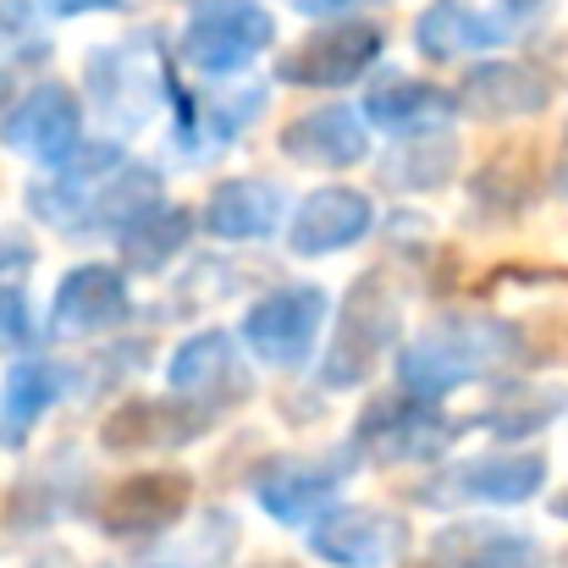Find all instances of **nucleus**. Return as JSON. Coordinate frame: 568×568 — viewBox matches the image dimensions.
<instances>
[{
    "label": "nucleus",
    "instance_id": "f257e3e1",
    "mask_svg": "<svg viewBox=\"0 0 568 568\" xmlns=\"http://www.w3.org/2000/svg\"><path fill=\"white\" fill-rule=\"evenodd\" d=\"M519 359V337L503 321H447L397 354V386L414 403H442L464 381H480Z\"/></svg>",
    "mask_w": 568,
    "mask_h": 568
},
{
    "label": "nucleus",
    "instance_id": "f03ea898",
    "mask_svg": "<svg viewBox=\"0 0 568 568\" xmlns=\"http://www.w3.org/2000/svg\"><path fill=\"white\" fill-rule=\"evenodd\" d=\"M392 337H397V298L381 287V271H371V276H359V282L348 287V298H343V310H337V337H332V348H326L321 381H326L332 392H348V386L371 381V371L381 365V354L392 348Z\"/></svg>",
    "mask_w": 568,
    "mask_h": 568
},
{
    "label": "nucleus",
    "instance_id": "7ed1b4c3",
    "mask_svg": "<svg viewBox=\"0 0 568 568\" xmlns=\"http://www.w3.org/2000/svg\"><path fill=\"white\" fill-rule=\"evenodd\" d=\"M271 39H276V17L260 0H204L183 28V55L193 72L226 78L248 67L260 50H271Z\"/></svg>",
    "mask_w": 568,
    "mask_h": 568
},
{
    "label": "nucleus",
    "instance_id": "20e7f679",
    "mask_svg": "<svg viewBox=\"0 0 568 568\" xmlns=\"http://www.w3.org/2000/svg\"><path fill=\"white\" fill-rule=\"evenodd\" d=\"M326 310L332 298L310 282H293V287H276L265 293L248 321H243V343L254 348V359L276 365V371H298L310 354H315V337L326 326Z\"/></svg>",
    "mask_w": 568,
    "mask_h": 568
},
{
    "label": "nucleus",
    "instance_id": "39448f33",
    "mask_svg": "<svg viewBox=\"0 0 568 568\" xmlns=\"http://www.w3.org/2000/svg\"><path fill=\"white\" fill-rule=\"evenodd\" d=\"M547 486V458L541 453H491L475 464H453L436 480L419 486V503L453 508V503H486V508H519Z\"/></svg>",
    "mask_w": 568,
    "mask_h": 568
},
{
    "label": "nucleus",
    "instance_id": "423d86ee",
    "mask_svg": "<svg viewBox=\"0 0 568 568\" xmlns=\"http://www.w3.org/2000/svg\"><path fill=\"white\" fill-rule=\"evenodd\" d=\"M348 475L354 458H271L254 475V497L276 525H310L337 503Z\"/></svg>",
    "mask_w": 568,
    "mask_h": 568
},
{
    "label": "nucleus",
    "instance_id": "0eeeda50",
    "mask_svg": "<svg viewBox=\"0 0 568 568\" xmlns=\"http://www.w3.org/2000/svg\"><path fill=\"white\" fill-rule=\"evenodd\" d=\"M458 436L453 419H442L436 403H414V397H381L365 408L354 447L348 453H371L386 464H408V458H436L447 453V442Z\"/></svg>",
    "mask_w": 568,
    "mask_h": 568
},
{
    "label": "nucleus",
    "instance_id": "6e6552de",
    "mask_svg": "<svg viewBox=\"0 0 568 568\" xmlns=\"http://www.w3.org/2000/svg\"><path fill=\"white\" fill-rule=\"evenodd\" d=\"M381 50H386V33L376 22H337V28L304 39L293 55H282L276 78L293 83V89H343L376 61Z\"/></svg>",
    "mask_w": 568,
    "mask_h": 568
},
{
    "label": "nucleus",
    "instance_id": "1a4fd4ad",
    "mask_svg": "<svg viewBox=\"0 0 568 568\" xmlns=\"http://www.w3.org/2000/svg\"><path fill=\"white\" fill-rule=\"evenodd\" d=\"M0 139H6L17 155H33L39 166H67V161L83 150V111H78L72 89L44 83V89H33V94L0 122Z\"/></svg>",
    "mask_w": 568,
    "mask_h": 568
},
{
    "label": "nucleus",
    "instance_id": "9d476101",
    "mask_svg": "<svg viewBox=\"0 0 568 568\" xmlns=\"http://www.w3.org/2000/svg\"><path fill=\"white\" fill-rule=\"evenodd\" d=\"M193 497V480L183 469H155V475H133L122 480L111 497H105V514L100 525L122 541H144V536H161L183 519Z\"/></svg>",
    "mask_w": 568,
    "mask_h": 568
},
{
    "label": "nucleus",
    "instance_id": "9b49d317",
    "mask_svg": "<svg viewBox=\"0 0 568 568\" xmlns=\"http://www.w3.org/2000/svg\"><path fill=\"white\" fill-rule=\"evenodd\" d=\"M371 226H376V204H371L359 189H315L298 210H293L287 243H293V254L321 260V254L354 248Z\"/></svg>",
    "mask_w": 568,
    "mask_h": 568
},
{
    "label": "nucleus",
    "instance_id": "f8f14e48",
    "mask_svg": "<svg viewBox=\"0 0 568 568\" xmlns=\"http://www.w3.org/2000/svg\"><path fill=\"white\" fill-rule=\"evenodd\" d=\"M128 276L116 265H78L61 276L55 304H50V332L55 337H89L116 321H128Z\"/></svg>",
    "mask_w": 568,
    "mask_h": 568
},
{
    "label": "nucleus",
    "instance_id": "ddd939ff",
    "mask_svg": "<svg viewBox=\"0 0 568 568\" xmlns=\"http://www.w3.org/2000/svg\"><path fill=\"white\" fill-rule=\"evenodd\" d=\"M403 541H408L403 519L397 514H381V508H337L310 536L315 558H326V564H337V568H381L386 558H397Z\"/></svg>",
    "mask_w": 568,
    "mask_h": 568
},
{
    "label": "nucleus",
    "instance_id": "4468645a",
    "mask_svg": "<svg viewBox=\"0 0 568 568\" xmlns=\"http://www.w3.org/2000/svg\"><path fill=\"white\" fill-rule=\"evenodd\" d=\"M166 381H172L178 397H193V403L210 408V414H215L221 403H232V397L248 392L243 359H237V343H232L226 332H199V337H189V343L172 354Z\"/></svg>",
    "mask_w": 568,
    "mask_h": 568
},
{
    "label": "nucleus",
    "instance_id": "2eb2a0df",
    "mask_svg": "<svg viewBox=\"0 0 568 568\" xmlns=\"http://www.w3.org/2000/svg\"><path fill=\"white\" fill-rule=\"evenodd\" d=\"M282 155L298 161V166H321V172H348L371 155V139H365V122L359 111L348 105H321L298 122L282 128Z\"/></svg>",
    "mask_w": 568,
    "mask_h": 568
},
{
    "label": "nucleus",
    "instance_id": "dca6fc26",
    "mask_svg": "<svg viewBox=\"0 0 568 568\" xmlns=\"http://www.w3.org/2000/svg\"><path fill=\"white\" fill-rule=\"evenodd\" d=\"M210 408H199V403H122L111 419H105V430H100V442L111 447V453H155V447H183L193 436H204L210 430Z\"/></svg>",
    "mask_w": 568,
    "mask_h": 568
},
{
    "label": "nucleus",
    "instance_id": "f3484780",
    "mask_svg": "<svg viewBox=\"0 0 568 568\" xmlns=\"http://www.w3.org/2000/svg\"><path fill=\"white\" fill-rule=\"evenodd\" d=\"M166 72H155L150 55H133V39L116 50H94L89 61V89L100 94V111L122 128H139L155 111V89Z\"/></svg>",
    "mask_w": 568,
    "mask_h": 568
},
{
    "label": "nucleus",
    "instance_id": "a211bd4d",
    "mask_svg": "<svg viewBox=\"0 0 568 568\" xmlns=\"http://www.w3.org/2000/svg\"><path fill=\"white\" fill-rule=\"evenodd\" d=\"M552 100L547 72H536L530 61H480L464 78V111L486 116V122H514V116H536Z\"/></svg>",
    "mask_w": 568,
    "mask_h": 568
},
{
    "label": "nucleus",
    "instance_id": "6ab92c4d",
    "mask_svg": "<svg viewBox=\"0 0 568 568\" xmlns=\"http://www.w3.org/2000/svg\"><path fill=\"white\" fill-rule=\"evenodd\" d=\"M508 39V28L486 11H475L469 0H430L414 22V44L430 61H458V55H480L497 50Z\"/></svg>",
    "mask_w": 568,
    "mask_h": 568
},
{
    "label": "nucleus",
    "instance_id": "aec40b11",
    "mask_svg": "<svg viewBox=\"0 0 568 568\" xmlns=\"http://www.w3.org/2000/svg\"><path fill=\"white\" fill-rule=\"evenodd\" d=\"M282 193L265 178H237V183H221L204 204V232L221 237V243H260L282 226Z\"/></svg>",
    "mask_w": 568,
    "mask_h": 568
},
{
    "label": "nucleus",
    "instance_id": "412c9836",
    "mask_svg": "<svg viewBox=\"0 0 568 568\" xmlns=\"http://www.w3.org/2000/svg\"><path fill=\"white\" fill-rule=\"evenodd\" d=\"M453 111H458V100L436 83H419V78H381L365 100V116L386 133H403V139L442 133L453 122Z\"/></svg>",
    "mask_w": 568,
    "mask_h": 568
},
{
    "label": "nucleus",
    "instance_id": "4be33fe9",
    "mask_svg": "<svg viewBox=\"0 0 568 568\" xmlns=\"http://www.w3.org/2000/svg\"><path fill=\"white\" fill-rule=\"evenodd\" d=\"M436 564L447 568H547L525 530L503 525H447L436 536Z\"/></svg>",
    "mask_w": 568,
    "mask_h": 568
},
{
    "label": "nucleus",
    "instance_id": "5701e85b",
    "mask_svg": "<svg viewBox=\"0 0 568 568\" xmlns=\"http://www.w3.org/2000/svg\"><path fill=\"white\" fill-rule=\"evenodd\" d=\"M189 237H193V210L155 204V210H144V215H133V221L116 226V254H122L128 271L155 276V271H166L189 248Z\"/></svg>",
    "mask_w": 568,
    "mask_h": 568
},
{
    "label": "nucleus",
    "instance_id": "b1692460",
    "mask_svg": "<svg viewBox=\"0 0 568 568\" xmlns=\"http://www.w3.org/2000/svg\"><path fill=\"white\" fill-rule=\"evenodd\" d=\"M453 172H458V144H453L447 133H419V139L397 144V150L381 161V183L397 193L442 189Z\"/></svg>",
    "mask_w": 568,
    "mask_h": 568
},
{
    "label": "nucleus",
    "instance_id": "393cba45",
    "mask_svg": "<svg viewBox=\"0 0 568 568\" xmlns=\"http://www.w3.org/2000/svg\"><path fill=\"white\" fill-rule=\"evenodd\" d=\"M568 392L564 386H514L508 397H497L475 425L480 430H491V436H530V430H541V425H552L558 414H564Z\"/></svg>",
    "mask_w": 568,
    "mask_h": 568
},
{
    "label": "nucleus",
    "instance_id": "a878e982",
    "mask_svg": "<svg viewBox=\"0 0 568 568\" xmlns=\"http://www.w3.org/2000/svg\"><path fill=\"white\" fill-rule=\"evenodd\" d=\"M475 204L486 210V215H519L530 199H536V161H530V150H519V155H497L475 183Z\"/></svg>",
    "mask_w": 568,
    "mask_h": 568
},
{
    "label": "nucleus",
    "instance_id": "bb28decb",
    "mask_svg": "<svg viewBox=\"0 0 568 568\" xmlns=\"http://www.w3.org/2000/svg\"><path fill=\"white\" fill-rule=\"evenodd\" d=\"M61 392H67V371H61V365H50V359H22V365L11 371V381H6V419H11V430L33 425Z\"/></svg>",
    "mask_w": 568,
    "mask_h": 568
},
{
    "label": "nucleus",
    "instance_id": "cd10ccee",
    "mask_svg": "<svg viewBox=\"0 0 568 568\" xmlns=\"http://www.w3.org/2000/svg\"><path fill=\"white\" fill-rule=\"evenodd\" d=\"M260 111H265V89H237V94L210 100L204 105V139H210V150H226Z\"/></svg>",
    "mask_w": 568,
    "mask_h": 568
},
{
    "label": "nucleus",
    "instance_id": "c85d7f7f",
    "mask_svg": "<svg viewBox=\"0 0 568 568\" xmlns=\"http://www.w3.org/2000/svg\"><path fill=\"white\" fill-rule=\"evenodd\" d=\"M28 304H22V293L17 287H0V343L6 348H17V343H28Z\"/></svg>",
    "mask_w": 568,
    "mask_h": 568
},
{
    "label": "nucleus",
    "instance_id": "c756f323",
    "mask_svg": "<svg viewBox=\"0 0 568 568\" xmlns=\"http://www.w3.org/2000/svg\"><path fill=\"white\" fill-rule=\"evenodd\" d=\"M381 0H293V11H310V17H337V11H371Z\"/></svg>",
    "mask_w": 568,
    "mask_h": 568
},
{
    "label": "nucleus",
    "instance_id": "7c9ffc66",
    "mask_svg": "<svg viewBox=\"0 0 568 568\" xmlns=\"http://www.w3.org/2000/svg\"><path fill=\"white\" fill-rule=\"evenodd\" d=\"M55 17H83V11H122V0H50Z\"/></svg>",
    "mask_w": 568,
    "mask_h": 568
},
{
    "label": "nucleus",
    "instance_id": "2f4dec72",
    "mask_svg": "<svg viewBox=\"0 0 568 568\" xmlns=\"http://www.w3.org/2000/svg\"><path fill=\"white\" fill-rule=\"evenodd\" d=\"M508 6V17H503V28L514 33V22H536L541 11H547V0H503Z\"/></svg>",
    "mask_w": 568,
    "mask_h": 568
},
{
    "label": "nucleus",
    "instance_id": "473e14b6",
    "mask_svg": "<svg viewBox=\"0 0 568 568\" xmlns=\"http://www.w3.org/2000/svg\"><path fill=\"white\" fill-rule=\"evenodd\" d=\"M558 193L568 199V144H564V166H558Z\"/></svg>",
    "mask_w": 568,
    "mask_h": 568
},
{
    "label": "nucleus",
    "instance_id": "72a5a7b5",
    "mask_svg": "<svg viewBox=\"0 0 568 568\" xmlns=\"http://www.w3.org/2000/svg\"><path fill=\"white\" fill-rule=\"evenodd\" d=\"M265 568H293V564H265Z\"/></svg>",
    "mask_w": 568,
    "mask_h": 568
}]
</instances>
